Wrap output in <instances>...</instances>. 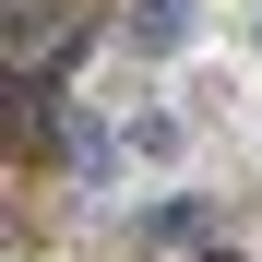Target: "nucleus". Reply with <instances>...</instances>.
Masks as SVG:
<instances>
[{
    "label": "nucleus",
    "instance_id": "obj_1",
    "mask_svg": "<svg viewBox=\"0 0 262 262\" xmlns=\"http://www.w3.org/2000/svg\"><path fill=\"white\" fill-rule=\"evenodd\" d=\"M119 36H131L143 60H167V48H191V0H131V12H119Z\"/></svg>",
    "mask_w": 262,
    "mask_h": 262
},
{
    "label": "nucleus",
    "instance_id": "obj_2",
    "mask_svg": "<svg viewBox=\"0 0 262 262\" xmlns=\"http://www.w3.org/2000/svg\"><path fill=\"white\" fill-rule=\"evenodd\" d=\"M131 238H143V250H191V238H203V203H155Z\"/></svg>",
    "mask_w": 262,
    "mask_h": 262
},
{
    "label": "nucleus",
    "instance_id": "obj_3",
    "mask_svg": "<svg viewBox=\"0 0 262 262\" xmlns=\"http://www.w3.org/2000/svg\"><path fill=\"white\" fill-rule=\"evenodd\" d=\"M203 262H238V250H203Z\"/></svg>",
    "mask_w": 262,
    "mask_h": 262
}]
</instances>
